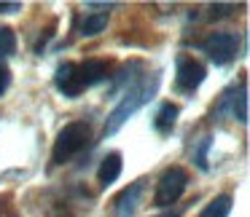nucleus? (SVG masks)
<instances>
[{"label":"nucleus","mask_w":250,"mask_h":217,"mask_svg":"<svg viewBox=\"0 0 250 217\" xmlns=\"http://www.w3.org/2000/svg\"><path fill=\"white\" fill-rule=\"evenodd\" d=\"M86 142H89V126L86 124H81V121L67 124L65 129L57 134V140H54V153H51L54 163L70 161L76 153H81L83 147H86Z\"/></svg>","instance_id":"nucleus-2"},{"label":"nucleus","mask_w":250,"mask_h":217,"mask_svg":"<svg viewBox=\"0 0 250 217\" xmlns=\"http://www.w3.org/2000/svg\"><path fill=\"white\" fill-rule=\"evenodd\" d=\"M229 212H231V196L221 193V196H215L205 209H202L199 217H229Z\"/></svg>","instance_id":"nucleus-12"},{"label":"nucleus","mask_w":250,"mask_h":217,"mask_svg":"<svg viewBox=\"0 0 250 217\" xmlns=\"http://www.w3.org/2000/svg\"><path fill=\"white\" fill-rule=\"evenodd\" d=\"M156 89H159V75H148L146 81L135 83V86H132L129 91L121 97V102L113 108V113L108 115V124H105L103 134H105V137H113L116 131H119L121 126L126 124V118H129V115H135L137 110H140L143 105L148 102V99H153Z\"/></svg>","instance_id":"nucleus-1"},{"label":"nucleus","mask_w":250,"mask_h":217,"mask_svg":"<svg viewBox=\"0 0 250 217\" xmlns=\"http://www.w3.org/2000/svg\"><path fill=\"white\" fill-rule=\"evenodd\" d=\"M210 145V140H202V150L196 153V163H199V169H207V161H205V147Z\"/></svg>","instance_id":"nucleus-16"},{"label":"nucleus","mask_w":250,"mask_h":217,"mask_svg":"<svg viewBox=\"0 0 250 217\" xmlns=\"http://www.w3.org/2000/svg\"><path fill=\"white\" fill-rule=\"evenodd\" d=\"M231 115L239 124H248V91H245V86L239 89V97H234L231 102Z\"/></svg>","instance_id":"nucleus-14"},{"label":"nucleus","mask_w":250,"mask_h":217,"mask_svg":"<svg viewBox=\"0 0 250 217\" xmlns=\"http://www.w3.org/2000/svg\"><path fill=\"white\" fill-rule=\"evenodd\" d=\"M78 72H81V81L83 86H94V83L105 81V75H108V62L103 59H86L78 65Z\"/></svg>","instance_id":"nucleus-9"},{"label":"nucleus","mask_w":250,"mask_h":217,"mask_svg":"<svg viewBox=\"0 0 250 217\" xmlns=\"http://www.w3.org/2000/svg\"><path fill=\"white\" fill-rule=\"evenodd\" d=\"M17 51V35L11 27H0V59L3 56H11Z\"/></svg>","instance_id":"nucleus-13"},{"label":"nucleus","mask_w":250,"mask_h":217,"mask_svg":"<svg viewBox=\"0 0 250 217\" xmlns=\"http://www.w3.org/2000/svg\"><path fill=\"white\" fill-rule=\"evenodd\" d=\"M178 105L172 102H164L162 108H159L156 118H153V129L159 131V134H169V131L175 129V121H178Z\"/></svg>","instance_id":"nucleus-10"},{"label":"nucleus","mask_w":250,"mask_h":217,"mask_svg":"<svg viewBox=\"0 0 250 217\" xmlns=\"http://www.w3.org/2000/svg\"><path fill=\"white\" fill-rule=\"evenodd\" d=\"M19 11V3H0V14H11Z\"/></svg>","instance_id":"nucleus-17"},{"label":"nucleus","mask_w":250,"mask_h":217,"mask_svg":"<svg viewBox=\"0 0 250 217\" xmlns=\"http://www.w3.org/2000/svg\"><path fill=\"white\" fill-rule=\"evenodd\" d=\"M8 83H11V70L6 67V62H0V94L8 89Z\"/></svg>","instance_id":"nucleus-15"},{"label":"nucleus","mask_w":250,"mask_h":217,"mask_svg":"<svg viewBox=\"0 0 250 217\" xmlns=\"http://www.w3.org/2000/svg\"><path fill=\"white\" fill-rule=\"evenodd\" d=\"M121 153H108V156L103 158V163H100V169H97V180H100V185L103 188H108V185H113L116 180H119V174H121Z\"/></svg>","instance_id":"nucleus-8"},{"label":"nucleus","mask_w":250,"mask_h":217,"mask_svg":"<svg viewBox=\"0 0 250 217\" xmlns=\"http://www.w3.org/2000/svg\"><path fill=\"white\" fill-rule=\"evenodd\" d=\"M54 86L60 89L65 97H78V94L86 89V86H83V81H81V72H78V65H73V62H65V65L57 67Z\"/></svg>","instance_id":"nucleus-6"},{"label":"nucleus","mask_w":250,"mask_h":217,"mask_svg":"<svg viewBox=\"0 0 250 217\" xmlns=\"http://www.w3.org/2000/svg\"><path fill=\"white\" fill-rule=\"evenodd\" d=\"M108 27V14L100 11V14H86V17L81 19V35H86V38H92V35H100L103 30Z\"/></svg>","instance_id":"nucleus-11"},{"label":"nucleus","mask_w":250,"mask_h":217,"mask_svg":"<svg viewBox=\"0 0 250 217\" xmlns=\"http://www.w3.org/2000/svg\"><path fill=\"white\" fill-rule=\"evenodd\" d=\"M143 190H146V180H137V182L129 185V188L121 190L119 199H116V212H119V217H132L135 215L137 206H140Z\"/></svg>","instance_id":"nucleus-7"},{"label":"nucleus","mask_w":250,"mask_h":217,"mask_svg":"<svg viewBox=\"0 0 250 217\" xmlns=\"http://www.w3.org/2000/svg\"><path fill=\"white\" fill-rule=\"evenodd\" d=\"M186 185H188V172L183 166H169L167 172L159 177L156 193H153V204L156 206H172L175 201L183 196Z\"/></svg>","instance_id":"nucleus-3"},{"label":"nucleus","mask_w":250,"mask_h":217,"mask_svg":"<svg viewBox=\"0 0 250 217\" xmlns=\"http://www.w3.org/2000/svg\"><path fill=\"white\" fill-rule=\"evenodd\" d=\"M180 212H167V215H159V217H178Z\"/></svg>","instance_id":"nucleus-18"},{"label":"nucleus","mask_w":250,"mask_h":217,"mask_svg":"<svg viewBox=\"0 0 250 217\" xmlns=\"http://www.w3.org/2000/svg\"><path fill=\"white\" fill-rule=\"evenodd\" d=\"M205 54L210 56L215 65H229L239 51V35L237 33H212L202 43Z\"/></svg>","instance_id":"nucleus-4"},{"label":"nucleus","mask_w":250,"mask_h":217,"mask_svg":"<svg viewBox=\"0 0 250 217\" xmlns=\"http://www.w3.org/2000/svg\"><path fill=\"white\" fill-rule=\"evenodd\" d=\"M207 70L205 65H202L199 59H194V56H186L180 54L178 56V65H175V83H178L180 91H194V89H199V83L205 81Z\"/></svg>","instance_id":"nucleus-5"}]
</instances>
